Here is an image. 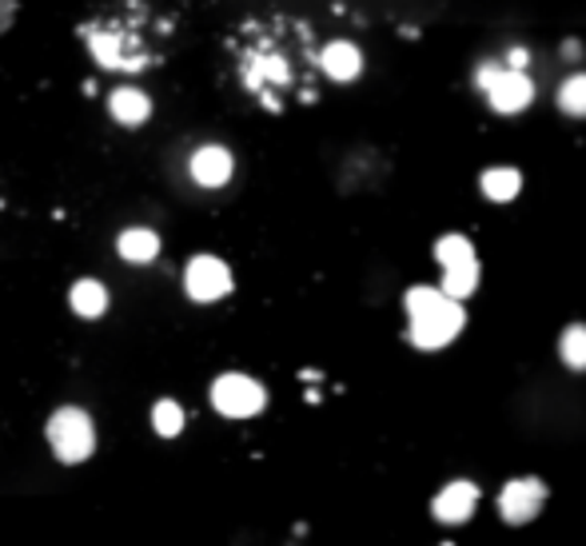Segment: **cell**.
I'll return each mask as SVG.
<instances>
[{"label":"cell","mask_w":586,"mask_h":546,"mask_svg":"<svg viewBox=\"0 0 586 546\" xmlns=\"http://www.w3.org/2000/svg\"><path fill=\"white\" fill-rule=\"evenodd\" d=\"M304 32L299 20H244V29L228 40L239 84L268 112H284L291 96H311L308 64L316 56L308 60L296 49Z\"/></svg>","instance_id":"6da1fadb"},{"label":"cell","mask_w":586,"mask_h":546,"mask_svg":"<svg viewBox=\"0 0 586 546\" xmlns=\"http://www.w3.org/2000/svg\"><path fill=\"white\" fill-rule=\"evenodd\" d=\"M76 37L104 72L136 76L168 60L172 20L152 9L148 0H109L92 17L80 20Z\"/></svg>","instance_id":"7a4b0ae2"},{"label":"cell","mask_w":586,"mask_h":546,"mask_svg":"<svg viewBox=\"0 0 586 546\" xmlns=\"http://www.w3.org/2000/svg\"><path fill=\"white\" fill-rule=\"evenodd\" d=\"M403 308H408V336L419 351H439L448 348L451 339L463 331L467 323V311L463 303L451 296H443L439 288H428V284H419L403 296Z\"/></svg>","instance_id":"3957f363"},{"label":"cell","mask_w":586,"mask_h":546,"mask_svg":"<svg viewBox=\"0 0 586 546\" xmlns=\"http://www.w3.org/2000/svg\"><path fill=\"white\" fill-rule=\"evenodd\" d=\"M49 443L60 463H84L96 451V423H92L89 411L60 408L49 419Z\"/></svg>","instance_id":"277c9868"},{"label":"cell","mask_w":586,"mask_h":546,"mask_svg":"<svg viewBox=\"0 0 586 546\" xmlns=\"http://www.w3.org/2000/svg\"><path fill=\"white\" fill-rule=\"evenodd\" d=\"M212 403H216L219 415L228 419H251L268 408V391L259 388L251 375H239V371H228L212 383Z\"/></svg>","instance_id":"5b68a950"},{"label":"cell","mask_w":586,"mask_h":546,"mask_svg":"<svg viewBox=\"0 0 586 546\" xmlns=\"http://www.w3.org/2000/svg\"><path fill=\"white\" fill-rule=\"evenodd\" d=\"M487 104L503 116H515V112L531 109V100H535V80L527 76L523 69H507V64H498V72L487 80V89H483Z\"/></svg>","instance_id":"8992f818"},{"label":"cell","mask_w":586,"mask_h":546,"mask_svg":"<svg viewBox=\"0 0 586 546\" xmlns=\"http://www.w3.org/2000/svg\"><path fill=\"white\" fill-rule=\"evenodd\" d=\"M547 503V487H543V478H511L507 487L498 491V515L507 518L511 527H523L531 518L543 511Z\"/></svg>","instance_id":"52a82bcc"},{"label":"cell","mask_w":586,"mask_h":546,"mask_svg":"<svg viewBox=\"0 0 586 546\" xmlns=\"http://www.w3.org/2000/svg\"><path fill=\"white\" fill-rule=\"evenodd\" d=\"M184 288L196 303H216L232 291V271L224 259L216 256H196L184 271Z\"/></svg>","instance_id":"ba28073f"},{"label":"cell","mask_w":586,"mask_h":546,"mask_svg":"<svg viewBox=\"0 0 586 546\" xmlns=\"http://www.w3.org/2000/svg\"><path fill=\"white\" fill-rule=\"evenodd\" d=\"M188 172L199 188H224L232 179V172H236V159H232V152L224 144H204V148L192 152Z\"/></svg>","instance_id":"9c48e42d"},{"label":"cell","mask_w":586,"mask_h":546,"mask_svg":"<svg viewBox=\"0 0 586 546\" xmlns=\"http://www.w3.org/2000/svg\"><path fill=\"white\" fill-rule=\"evenodd\" d=\"M316 64H319V72L328 80H336V84H351V80H359V72H363V52H359V44H351V40H331V44H323V49L316 52Z\"/></svg>","instance_id":"30bf717a"},{"label":"cell","mask_w":586,"mask_h":546,"mask_svg":"<svg viewBox=\"0 0 586 546\" xmlns=\"http://www.w3.org/2000/svg\"><path fill=\"white\" fill-rule=\"evenodd\" d=\"M475 503H479V487L475 483H467V478H459V483H448V487L439 491L435 503H431V511H435L439 523H467L471 515H475Z\"/></svg>","instance_id":"8fae6325"},{"label":"cell","mask_w":586,"mask_h":546,"mask_svg":"<svg viewBox=\"0 0 586 546\" xmlns=\"http://www.w3.org/2000/svg\"><path fill=\"white\" fill-rule=\"evenodd\" d=\"M109 116L116 120L120 128H144L152 116V96L144 89L120 84V89L109 92Z\"/></svg>","instance_id":"7c38bea8"},{"label":"cell","mask_w":586,"mask_h":546,"mask_svg":"<svg viewBox=\"0 0 586 546\" xmlns=\"http://www.w3.org/2000/svg\"><path fill=\"white\" fill-rule=\"evenodd\" d=\"M69 303L80 319H100L109 311V288L100 279H76L69 291Z\"/></svg>","instance_id":"4fadbf2b"},{"label":"cell","mask_w":586,"mask_h":546,"mask_svg":"<svg viewBox=\"0 0 586 546\" xmlns=\"http://www.w3.org/2000/svg\"><path fill=\"white\" fill-rule=\"evenodd\" d=\"M116 251H120V259H128V264H152V259L160 256V236L152 228H128V231H120Z\"/></svg>","instance_id":"5bb4252c"},{"label":"cell","mask_w":586,"mask_h":546,"mask_svg":"<svg viewBox=\"0 0 586 546\" xmlns=\"http://www.w3.org/2000/svg\"><path fill=\"white\" fill-rule=\"evenodd\" d=\"M479 188L491 204H507L523 192V176H518V168H487L479 176Z\"/></svg>","instance_id":"9a60e30c"},{"label":"cell","mask_w":586,"mask_h":546,"mask_svg":"<svg viewBox=\"0 0 586 546\" xmlns=\"http://www.w3.org/2000/svg\"><path fill=\"white\" fill-rule=\"evenodd\" d=\"M475 288H479V259H467V264H455V268H443V296H451V299H463L467 296H475Z\"/></svg>","instance_id":"2e32d148"},{"label":"cell","mask_w":586,"mask_h":546,"mask_svg":"<svg viewBox=\"0 0 586 546\" xmlns=\"http://www.w3.org/2000/svg\"><path fill=\"white\" fill-rule=\"evenodd\" d=\"M555 104H558V112H563V116L586 120V72H575V76H567L563 84H558Z\"/></svg>","instance_id":"e0dca14e"},{"label":"cell","mask_w":586,"mask_h":546,"mask_svg":"<svg viewBox=\"0 0 586 546\" xmlns=\"http://www.w3.org/2000/svg\"><path fill=\"white\" fill-rule=\"evenodd\" d=\"M558 356L570 371H586V323H570L558 336Z\"/></svg>","instance_id":"ac0fdd59"},{"label":"cell","mask_w":586,"mask_h":546,"mask_svg":"<svg viewBox=\"0 0 586 546\" xmlns=\"http://www.w3.org/2000/svg\"><path fill=\"white\" fill-rule=\"evenodd\" d=\"M152 427H156V435L176 439L184 431V408H179L176 399H160L156 408H152Z\"/></svg>","instance_id":"d6986e66"},{"label":"cell","mask_w":586,"mask_h":546,"mask_svg":"<svg viewBox=\"0 0 586 546\" xmlns=\"http://www.w3.org/2000/svg\"><path fill=\"white\" fill-rule=\"evenodd\" d=\"M435 259L443 264V268L467 264V259H475V244H471L467 236H443V239L435 244Z\"/></svg>","instance_id":"ffe728a7"},{"label":"cell","mask_w":586,"mask_h":546,"mask_svg":"<svg viewBox=\"0 0 586 546\" xmlns=\"http://www.w3.org/2000/svg\"><path fill=\"white\" fill-rule=\"evenodd\" d=\"M12 20H17V0H0V32H9Z\"/></svg>","instance_id":"44dd1931"}]
</instances>
